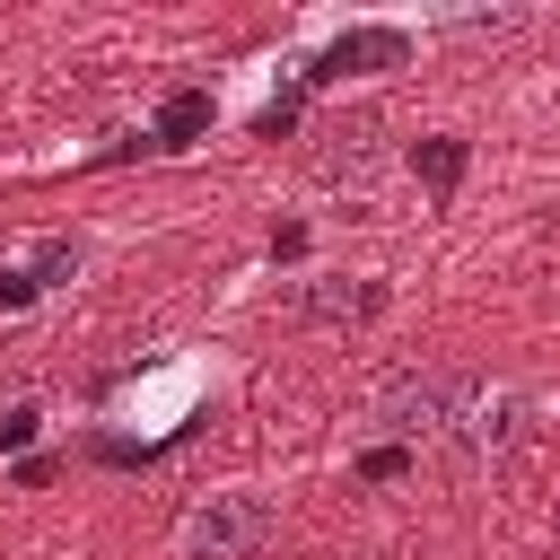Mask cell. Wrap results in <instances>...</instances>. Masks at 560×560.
I'll return each instance as SVG.
<instances>
[{"mask_svg":"<svg viewBox=\"0 0 560 560\" xmlns=\"http://www.w3.org/2000/svg\"><path fill=\"white\" fill-rule=\"evenodd\" d=\"M271 534V499L262 490H210L175 516V551L184 560H254Z\"/></svg>","mask_w":560,"mask_h":560,"instance_id":"1","label":"cell"},{"mask_svg":"<svg viewBox=\"0 0 560 560\" xmlns=\"http://www.w3.org/2000/svg\"><path fill=\"white\" fill-rule=\"evenodd\" d=\"M472 394H481L472 368H411V376H394V385L376 394V420L394 429V446H402V438H446Z\"/></svg>","mask_w":560,"mask_h":560,"instance_id":"2","label":"cell"},{"mask_svg":"<svg viewBox=\"0 0 560 560\" xmlns=\"http://www.w3.org/2000/svg\"><path fill=\"white\" fill-rule=\"evenodd\" d=\"M402 61H411V26H350V35H332V44L306 61V79H298V88H332V79L402 70Z\"/></svg>","mask_w":560,"mask_h":560,"instance_id":"3","label":"cell"},{"mask_svg":"<svg viewBox=\"0 0 560 560\" xmlns=\"http://www.w3.org/2000/svg\"><path fill=\"white\" fill-rule=\"evenodd\" d=\"M385 315V280H315L298 298V324H368Z\"/></svg>","mask_w":560,"mask_h":560,"instance_id":"4","label":"cell"},{"mask_svg":"<svg viewBox=\"0 0 560 560\" xmlns=\"http://www.w3.org/2000/svg\"><path fill=\"white\" fill-rule=\"evenodd\" d=\"M210 131V88H175L166 105H158V131H149V149H192Z\"/></svg>","mask_w":560,"mask_h":560,"instance_id":"5","label":"cell"},{"mask_svg":"<svg viewBox=\"0 0 560 560\" xmlns=\"http://www.w3.org/2000/svg\"><path fill=\"white\" fill-rule=\"evenodd\" d=\"M464 158H472V149H464L455 131H429V140L411 149V166H420V184H429V201H455V184H464Z\"/></svg>","mask_w":560,"mask_h":560,"instance_id":"6","label":"cell"},{"mask_svg":"<svg viewBox=\"0 0 560 560\" xmlns=\"http://www.w3.org/2000/svg\"><path fill=\"white\" fill-rule=\"evenodd\" d=\"M438 26H446V35H516L525 9H446Z\"/></svg>","mask_w":560,"mask_h":560,"instance_id":"7","label":"cell"},{"mask_svg":"<svg viewBox=\"0 0 560 560\" xmlns=\"http://www.w3.org/2000/svg\"><path fill=\"white\" fill-rule=\"evenodd\" d=\"M289 122H298V88H280V96H271V105L254 114V140H280Z\"/></svg>","mask_w":560,"mask_h":560,"instance_id":"8","label":"cell"},{"mask_svg":"<svg viewBox=\"0 0 560 560\" xmlns=\"http://www.w3.org/2000/svg\"><path fill=\"white\" fill-rule=\"evenodd\" d=\"M70 271H79V245H61V236H52V245L35 254V289H52V280H70Z\"/></svg>","mask_w":560,"mask_h":560,"instance_id":"9","label":"cell"},{"mask_svg":"<svg viewBox=\"0 0 560 560\" xmlns=\"http://www.w3.org/2000/svg\"><path fill=\"white\" fill-rule=\"evenodd\" d=\"M359 472H368V481H394V472H411V446H368Z\"/></svg>","mask_w":560,"mask_h":560,"instance_id":"10","label":"cell"},{"mask_svg":"<svg viewBox=\"0 0 560 560\" xmlns=\"http://www.w3.org/2000/svg\"><path fill=\"white\" fill-rule=\"evenodd\" d=\"M35 438V402H18V411H0V455H18Z\"/></svg>","mask_w":560,"mask_h":560,"instance_id":"11","label":"cell"},{"mask_svg":"<svg viewBox=\"0 0 560 560\" xmlns=\"http://www.w3.org/2000/svg\"><path fill=\"white\" fill-rule=\"evenodd\" d=\"M44 289H35V271H0V315H18V306H35Z\"/></svg>","mask_w":560,"mask_h":560,"instance_id":"12","label":"cell"},{"mask_svg":"<svg viewBox=\"0 0 560 560\" xmlns=\"http://www.w3.org/2000/svg\"><path fill=\"white\" fill-rule=\"evenodd\" d=\"M341 560H368V551H341Z\"/></svg>","mask_w":560,"mask_h":560,"instance_id":"13","label":"cell"}]
</instances>
